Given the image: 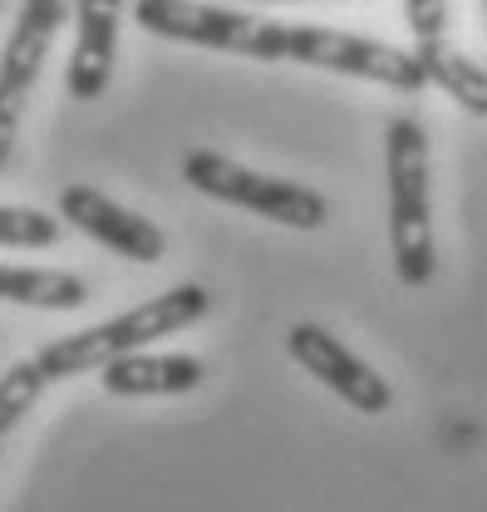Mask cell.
Returning a JSON list of instances; mask_svg holds the SVG:
<instances>
[{"label": "cell", "mask_w": 487, "mask_h": 512, "mask_svg": "<svg viewBox=\"0 0 487 512\" xmlns=\"http://www.w3.org/2000/svg\"><path fill=\"white\" fill-rule=\"evenodd\" d=\"M133 20L158 40H178V45L217 50V55H246V60L266 64H310V69L384 84V89H399V94H419L428 84L414 50H399V45H384V40H369V35L320 30V25H281V20H261V15L227 10V5H202V0H133Z\"/></svg>", "instance_id": "1"}, {"label": "cell", "mask_w": 487, "mask_h": 512, "mask_svg": "<svg viewBox=\"0 0 487 512\" xmlns=\"http://www.w3.org/2000/svg\"><path fill=\"white\" fill-rule=\"evenodd\" d=\"M207 311H212L207 286L178 281V286H168L163 296H153V301H143V306H133V311H123V316L99 320V325H89V330H79V335H64V340H50L35 360H40V370L50 375V384L74 380V375L104 370V365L119 360V355L148 350V345L163 340V335H178L187 325H197Z\"/></svg>", "instance_id": "2"}, {"label": "cell", "mask_w": 487, "mask_h": 512, "mask_svg": "<svg viewBox=\"0 0 487 512\" xmlns=\"http://www.w3.org/2000/svg\"><path fill=\"white\" fill-rule=\"evenodd\" d=\"M384 168H389V247L404 286H428L438 271L433 247V188H428V133L414 114L394 119L384 133Z\"/></svg>", "instance_id": "3"}, {"label": "cell", "mask_w": 487, "mask_h": 512, "mask_svg": "<svg viewBox=\"0 0 487 512\" xmlns=\"http://www.w3.org/2000/svg\"><path fill=\"white\" fill-rule=\"evenodd\" d=\"M183 178L187 188L207 192L217 202H232V207H246L266 222H281V227H296V232H315L330 222V202L305 183H291V178H266L256 168H242L232 163L227 153H212V148H197L183 158Z\"/></svg>", "instance_id": "4"}, {"label": "cell", "mask_w": 487, "mask_h": 512, "mask_svg": "<svg viewBox=\"0 0 487 512\" xmlns=\"http://www.w3.org/2000/svg\"><path fill=\"white\" fill-rule=\"evenodd\" d=\"M64 0H25L20 15H15V30L0 50V173L10 168V153H15V138H20V119H25V104L40 84V69L55 50V35L64 25Z\"/></svg>", "instance_id": "5"}, {"label": "cell", "mask_w": 487, "mask_h": 512, "mask_svg": "<svg viewBox=\"0 0 487 512\" xmlns=\"http://www.w3.org/2000/svg\"><path fill=\"white\" fill-rule=\"evenodd\" d=\"M286 345H291V360L301 365L305 375H315L330 394H340L355 414H369V419L374 414H389V404H394L389 380L374 365H365L340 335H330L315 320H301V325H291Z\"/></svg>", "instance_id": "6"}, {"label": "cell", "mask_w": 487, "mask_h": 512, "mask_svg": "<svg viewBox=\"0 0 487 512\" xmlns=\"http://www.w3.org/2000/svg\"><path fill=\"white\" fill-rule=\"evenodd\" d=\"M414 30V60L424 64L428 84H438L458 109L487 119V69L473 64L448 35V0H404Z\"/></svg>", "instance_id": "7"}, {"label": "cell", "mask_w": 487, "mask_h": 512, "mask_svg": "<svg viewBox=\"0 0 487 512\" xmlns=\"http://www.w3.org/2000/svg\"><path fill=\"white\" fill-rule=\"evenodd\" d=\"M60 217L74 232L94 237L99 247H109L114 256L133 261V266H158V261L168 256V237H163V227H158L153 217L128 212V207H119L114 197H104L99 188H84V183L64 188Z\"/></svg>", "instance_id": "8"}, {"label": "cell", "mask_w": 487, "mask_h": 512, "mask_svg": "<svg viewBox=\"0 0 487 512\" xmlns=\"http://www.w3.org/2000/svg\"><path fill=\"white\" fill-rule=\"evenodd\" d=\"M119 20L123 0H74V55L64 69V89L79 104L104 99L114 79V55H119Z\"/></svg>", "instance_id": "9"}, {"label": "cell", "mask_w": 487, "mask_h": 512, "mask_svg": "<svg viewBox=\"0 0 487 512\" xmlns=\"http://www.w3.org/2000/svg\"><path fill=\"white\" fill-rule=\"evenodd\" d=\"M207 380V365L197 355H119L99 370L104 394L114 399H163V394H192Z\"/></svg>", "instance_id": "10"}, {"label": "cell", "mask_w": 487, "mask_h": 512, "mask_svg": "<svg viewBox=\"0 0 487 512\" xmlns=\"http://www.w3.org/2000/svg\"><path fill=\"white\" fill-rule=\"evenodd\" d=\"M0 301L35 306V311H79L89 301L84 276L50 266H0Z\"/></svg>", "instance_id": "11"}, {"label": "cell", "mask_w": 487, "mask_h": 512, "mask_svg": "<svg viewBox=\"0 0 487 512\" xmlns=\"http://www.w3.org/2000/svg\"><path fill=\"white\" fill-rule=\"evenodd\" d=\"M50 375L40 370V360H15L5 375H0V453L10 444V434L20 429V419L40 404Z\"/></svg>", "instance_id": "12"}, {"label": "cell", "mask_w": 487, "mask_h": 512, "mask_svg": "<svg viewBox=\"0 0 487 512\" xmlns=\"http://www.w3.org/2000/svg\"><path fill=\"white\" fill-rule=\"evenodd\" d=\"M60 242V217L35 212V207H5L0 202V247L15 252H45Z\"/></svg>", "instance_id": "13"}, {"label": "cell", "mask_w": 487, "mask_h": 512, "mask_svg": "<svg viewBox=\"0 0 487 512\" xmlns=\"http://www.w3.org/2000/svg\"><path fill=\"white\" fill-rule=\"evenodd\" d=\"M256 5H296V0H256Z\"/></svg>", "instance_id": "14"}, {"label": "cell", "mask_w": 487, "mask_h": 512, "mask_svg": "<svg viewBox=\"0 0 487 512\" xmlns=\"http://www.w3.org/2000/svg\"><path fill=\"white\" fill-rule=\"evenodd\" d=\"M0 10H5V0H0Z\"/></svg>", "instance_id": "15"}]
</instances>
